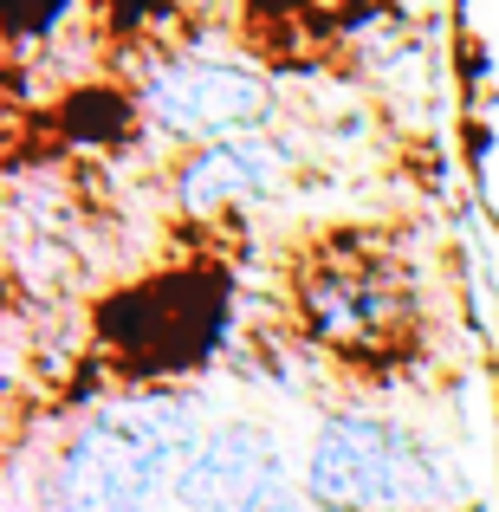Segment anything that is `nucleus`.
I'll use <instances>...</instances> for the list:
<instances>
[{
  "mask_svg": "<svg viewBox=\"0 0 499 512\" xmlns=\"http://www.w3.org/2000/svg\"><path fill=\"white\" fill-rule=\"evenodd\" d=\"M299 175V150L286 130H240V137L182 150L163 175L169 214L188 227H221L240 221V208H260Z\"/></svg>",
  "mask_w": 499,
  "mask_h": 512,
  "instance_id": "6",
  "label": "nucleus"
},
{
  "mask_svg": "<svg viewBox=\"0 0 499 512\" xmlns=\"http://www.w3.org/2000/svg\"><path fill=\"white\" fill-rule=\"evenodd\" d=\"M143 137L201 150V143L240 137V130H279V85L266 65L214 59V52L156 46L130 78Z\"/></svg>",
  "mask_w": 499,
  "mask_h": 512,
  "instance_id": "4",
  "label": "nucleus"
},
{
  "mask_svg": "<svg viewBox=\"0 0 499 512\" xmlns=\"http://www.w3.org/2000/svg\"><path fill=\"white\" fill-rule=\"evenodd\" d=\"M175 512H312V500L273 428L253 415H227L208 422L175 474Z\"/></svg>",
  "mask_w": 499,
  "mask_h": 512,
  "instance_id": "5",
  "label": "nucleus"
},
{
  "mask_svg": "<svg viewBox=\"0 0 499 512\" xmlns=\"http://www.w3.org/2000/svg\"><path fill=\"white\" fill-rule=\"evenodd\" d=\"M279 312L305 357L344 376H402L428 357V279L389 227H318L279 266Z\"/></svg>",
  "mask_w": 499,
  "mask_h": 512,
  "instance_id": "1",
  "label": "nucleus"
},
{
  "mask_svg": "<svg viewBox=\"0 0 499 512\" xmlns=\"http://www.w3.org/2000/svg\"><path fill=\"white\" fill-rule=\"evenodd\" d=\"M201 435L208 422L188 389L130 383L52 428L20 493L33 512H163Z\"/></svg>",
  "mask_w": 499,
  "mask_h": 512,
  "instance_id": "2",
  "label": "nucleus"
},
{
  "mask_svg": "<svg viewBox=\"0 0 499 512\" xmlns=\"http://www.w3.org/2000/svg\"><path fill=\"white\" fill-rule=\"evenodd\" d=\"M312 512H467L461 461L389 409H325L299 461Z\"/></svg>",
  "mask_w": 499,
  "mask_h": 512,
  "instance_id": "3",
  "label": "nucleus"
}]
</instances>
